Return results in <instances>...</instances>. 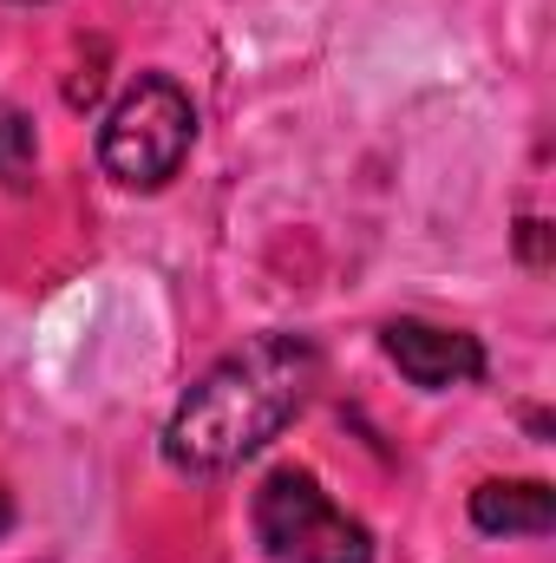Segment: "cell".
Returning <instances> with one entry per match:
<instances>
[{"label": "cell", "instance_id": "cell-2", "mask_svg": "<svg viewBox=\"0 0 556 563\" xmlns=\"http://www.w3.org/2000/svg\"><path fill=\"white\" fill-rule=\"evenodd\" d=\"M197 144V106L170 73H138L99 125V164L125 190H164Z\"/></svg>", "mask_w": 556, "mask_h": 563}, {"label": "cell", "instance_id": "cell-5", "mask_svg": "<svg viewBox=\"0 0 556 563\" xmlns=\"http://www.w3.org/2000/svg\"><path fill=\"white\" fill-rule=\"evenodd\" d=\"M471 525L485 538H551L556 498L544 478H491L471 492Z\"/></svg>", "mask_w": 556, "mask_h": 563}, {"label": "cell", "instance_id": "cell-8", "mask_svg": "<svg viewBox=\"0 0 556 563\" xmlns=\"http://www.w3.org/2000/svg\"><path fill=\"white\" fill-rule=\"evenodd\" d=\"M7 525H13V505H7V492H0V531H7Z\"/></svg>", "mask_w": 556, "mask_h": 563}, {"label": "cell", "instance_id": "cell-6", "mask_svg": "<svg viewBox=\"0 0 556 563\" xmlns=\"http://www.w3.org/2000/svg\"><path fill=\"white\" fill-rule=\"evenodd\" d=\"M40 164V144H33V125L20 112H0V184H26Z\"/></svg>", "mask_w": 556, "mask_h": 563}, {"label": "cell", "instance_id": "cell-1", "mask_svg": "<svg viewBox=\"0 0 556 563\" xmlns=\"http://www.w3.org/2000/svg\"><path fill=\"white\" fill-rule=\"evenodd\" d=\"M321 380V354L308 334H256L223 354L164 426V459L184 478H223L256 459L281 426L308 407Z\"/></svg>", "mask_w": 556, "mask_h": 563}, {"label": "cell", "instance_id": "cell-3", "mask_svg": "<svg viewBox=\"0 0 556 563\" xmlns=\"http://www.w3.org/2000/svg\"><path fill=\"white\" fill-rule=\"evenodd\" d=\"M249 525H256V544L276 563H374L367 525L347 518L321 492V478L301 472V465H281L256 485Z\"/></svg>", "mask_w": 556, "mask_h": 563}, {"label": "cell", "instance_id": "cell-4", "mask_svg": "<svg viewBox=\"0 0 556 563\" xmlns=\"http://www.w3.org/2000/svg\"><path fill=\"white\" fill-rule=\"evenodd\" d=\"M380 347H387V361H393L413 387H425V394L471 387V380L485 374V347H478V334H465V328H438V321H413V314L387 321V328H380Z\"/></svg>", "mask_w": 556, "mask_h": 563}, {"label": "cell", "instance_id": "cell-7", "mask_svg": "<svg viewBox=\"0 0 556 563\" xmlns=\"http://www.w3.org/2000/svg\"><path fill=\"white\" fill-rule=\"evenodd\" d=\"M524 256L544 263V223H537V217H524Z\"/></svg>", "mask_w": 556, "mask_h": 563}]
</instances>
